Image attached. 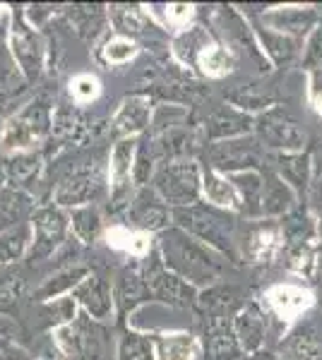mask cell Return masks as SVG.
<instances>
[{
    "instance_id": "cell-1",
    "label": "cell",
    "mask_w": 322,
    "mask_h": 360,
    "mask_svg": "<svg viewBox=\"0 0 322 360\" xmlns=\"http://www.w3.org/2000/svg\"><path fill=\"white\" fill-rule=\"evenodd\" d=\"M163 255H166V262L175 271H180L185 278H192V281H212L221 269L219 262L207 250L197 245L195 240H190L188 236L178 233V231L166 233V238H163Z\"/></svg>"
},
{
    "instance_id": "cell-2",
    "label": "cell",
    "mask_w": 322,
    "mask_h": 360,
    "mask_svg": "<svg viewBox=\"0 0 322 360\" xmlns=\"http://www.w3.org/2000/svg\"><path fill=\"white\" fill-rule=\"evenodd\" d=\"M175 219H178V224L183 229L200 236L204 243H212V245H219L224 250L231 248L233 221L226 219L224 214L214 212L209 207H190V209H178Z\"/></svg>"
},
{
    "instance_id": "cell-3",
    "label": "cell",
    "mask_w": 322,
    "mask_h": 360,
    "mask_svg": "<svg viewBox=\"0 0 322 360\" xmlns=\"http://www.w3.org/2000/svg\"><path fill=\"white\" fill-rule=\"evenodd\" d=\"M156 190L163 202L171 205H190L197 197V168L188 161L166 164L156 173Z\"/></svg>"
},
{
    "instance_id": "cell-4",
    "label": "cell",
    "mask_w": 322,
    "mask_h": 360,
    "mask_svg": "<svg viewBox=\"0 0 322 360\" xmlns=\"http://www.w3.org/2000/svg\"><path fill=\"white\" fill-rule=\"evenodd\" d=\"M104 190V176L97 166L78 168L63 180L58 188V202L63 205H80V202L97 200Z\"/></svg>"
},
{
    "instance_id": "cell-5",
    "label": "cell",
    "mask_w": 322,
    "mask_h": 360,
    "mask_svg": "<svg viewBox=\"0 0 322 360\" xmlns=\"http://www.w3.org/2000/svg\"><path fill=\"white\" fill-rule=\"evenodd\" d=\"M34 231H37V243L32 248V259H39L49 255L66 233V219L56 209H41L34 217Z\"/></svg>"
},
{
    "instance_id": "cell-6",
    "label": "cell",
    "mask_w": 322,
    "mask_h": 360,
    "mask_svg": "<svg viewBox=\"0 0 322 360\" xmlns=\"http://www.w3.org/2000/svg\"><path fill=\"white\" fill-rule=\"evenodd\" d=\"M49 127V108L44 103L27 108L17 120H13L8 130V142L10 144H29L32 139H39Z\"/></svg>"
},
{
    "instance_id": "cell-7",
    "label": "cell",
    "mask_w": 322,
    "mask_h": 360,
    "mask_svg": "<svg viewBox=\"0 0 322 360\" xmlns=\"http://www.w3.org/2000/svg\"><path fill=\"white\" fill-rule=\"evenodd\" d=\"M147 288L151 295L161 300H168L173 305H188L192 300V291L188 283H183L175 274H168L166 269H151L147 276Z\"/></svg>"
},
{
    "instance_id": "cell-8",
    "label": "cell",
    "mask_w": 322,
    "mask_h": 360,
    "mask_svg": "<svg viewBox=\"0 0 322 360\" xmlns=\"http://www.w3.org/2000/svg\"><path fill=\"white\" fill-rule=\"evenodd\" d=\"M132 221L140 226V229H161L168 221V209L163 207V202L156 197L154 193H140V197L132 205Z\"/></svg>"
},
{
    "instance_id": "cell-9",
    "label": "cell",
    "mask_w": 322,
    "mask_h": 360,
    "mask_svg": "<svg viewBox=\"0 0 322 360\" xmlns=\"http://www.w3.org/2000/svg\"><path fill=\"white\" fill-rule=\"evenodd\" d=\"M207 356L209 360H233L238 356V341L231 327L221 319H214L207 332Z\"/></svg>"
},
{
    "instance_id": "cell-10",
    "label": "cell",
    "mask_w": 322,
    "mask_h": 360,
    "mask_svg": "<svg viewBox=\"0 0 322 360\" xmlns=\"http://www.w3.org/2000/svg\"><path fill=\"white\" fill-rule=\"evenodd\" d=\"M262 139H267L274 147H296L301 142V135H298L296 125L289 123L282 113H269L267 118H262L260 125Z\"/></svg>"
},
{
    "instance_id": "cell-11",
    "label": "cell",
    "mask_w": 322,
    "mask_h": 360,
    "mask_svg": "<svg viewBox=\"0 0 322 360\" xmlns=\"http://www.w3.org/2000/svg\"><path fill=\"white\" fill-rule=\"evenodd\" d=\"M78 298L89 307V312L94 317H106L109 310H111V293H109V286L106 281H101V278L92 276L87 278L85 283L78 288Z\"/></svg>"
},
{
    "instance_id": "cell-12",
    "label": "cell",
    "mask_w": 322,
    "mask_h": 360,
    "mask_svg": "<svg viewBox=\"0 0 322 360\" xmlns=\"http://www.w3.org/2000/svg\"><path fill=\"white\" fill-rule=\"evenodd\" d=\"M130 161H132V142H120L113 152V197L116 207L123 205V197L128 193V180H130Z\"/></svg>"
},
{
    "instance_id": "cell-13",
    "label": "cell",
    "mask_w": 322,
    "mask_h": 360,
    "mask_svg": "<svg viewBox=\"0 0 322 360\" xmlns=\"http://www.w3.org/2000/svg\"><path fill=\"white\" fill-rule=\"evenodd\" d=\"M147 281L137 274L135 269H125L123 274L118 276V303H120V310H130L132 305H137L140 300L144 298L147 293Z\"/></svg>"
},
{
    "instance_id": "cell-14",
    "label": "cell",
    "mask_w": 322,
    "mask_h": 360,
    "mask_svg": "<svg viewBox=\"0 0 322 360\" xmlns=\"http://www.w3.org/2000/svg\"><path fill=\"white\" fill-rule=\"evenodd\" d=\"M236 336L238 341H241L243 348H257L262 341V317L260 312L255 310V307H248V310H243L241 315L236 319Z\"/></svg>"
},
{
    "instance_id": "cell-15",
    "label": "cell",
    "mask_w": 322,
    "mask_h": 360,
    "mask_svg": "<svg viewBox=\"0 0 322 360\" xmlns=\"http://www.w3.org/2000/svg\"><path fill=\"white\" fill-rule=\"evenodd\" d=\"M214 164L219 168H236V166H250L255 161V154L250 152V147H245V142H226L214 147Z\"/></svg>"
},
{
    "instance_id": "cell-16",
    "label": "cell",
    "mask_w": 322,
    "mask_h": 360,
    "mask_svg": "<svg viewBox=\"0 0 322 360\" xmlns=\"http://www.w3.org/2000/svg\"><path fill=\"white\" fill-rule=\"evenodd\" d=\"M13 44H15V53H17V58H20L22 68L27 70L29 77H34V75L39 72V49H37L34 37L27 32L25 27H17Z\"/></svg>"
},
{
    "instance_id": "cell-17",
    "label": "cell",
    "mask_w": 322,
    "mask_h": 360,
    "mask_svg": "<svg viewBox=\"0 0 322 360\" xmlns=\"http://www.w3.org/2000/svg\"><path fill=\"white\" fill-rule=\"evenodd\" d=\"M5 171H8V180L13 183V188L27 185L39 171V156H34V154L15 156V159L8 161V168H5Z\"/></svg>"
},
{
    "instance_id": "cell-18",
    "label": "cell",
    "mask_w": 322,
    "mask_h": 360,
    "mask_svg": "<svg viewBox=\"0 0 322 360\" xmlns=\"http://www.w3.org/2000/svg\"><path fill=\"white\" fill-rule=\"evenodd\" d=\"M147 118H149V108L144 106L142 101H137V98H135V101L125 103V108L120 111L116 125H118V130L135 132V130H142V127L147 125Z\"/></svg>"
},
{
    "instance_id": "cell-19",
    "label": "cell",
    "mask_w": 322,
    "mask_h": 360,
    "mask_svg": "<svg viewBox=\"0 0 322 360\" xmlns=\"http://www.w3.org/2000/svg\"><path fill=\"white\" fill-rule=\"evenodd\" d=\"M25 197H22L17 190H5L0 193V229L8 224H15L17 217H22V212L27 209Z\"/></svg>"
},
{
    "instance_id": "cell-20",
    "label": "cell",
    "mask_w": 322,
    "mask_h": 360,
    "mask_svg": "<svg viewBox=\"0 0 322 360\" xmlns=\"http://www.w3.org/2000/svg\"><path fill=\"white\" fill-rule=\"evenodd\" d=\"M27 243V226H17L10 233L0 236V262H10L22 252Z\"/></svg>"
},
{
    "instance_id": "cell-21",
    "label": "cell",
    "mask_w": 322,
    "mask_h": 360,
    "mask_svg": "<svg viewBox=\"0 0 322 360\" xmlns=\"http://www.w3.org/2000/svg\"><path fill=\"white\" fill-rule=\"evenodd\" d=\"M73 224H75V231H78L80 238H85L87 243L94 240L99 229H101V219H99L97 209H80V212H75L73 217Z\"/></svg>"
},
{
    "instance_id": "cell-22",
    "label": "cell",
    "mask_w": 322,
    "mask_h": 360,
    "mask_svg": "<svg viewBox=\"0 0 322 360\" xmlns=\"http://www.w3.org/2000/svg\"><path fill=\"white\" fill-rule=\"evenodd\" d=\"M120 360H151V344L137 334H125L120 344Z\"/></svg>"
},
{
    "instance_id": "cell-23",
    "label": "cell",
    "mask_w": 322,
    "mask_h": 360,
    "mask_svg": "<svg viewBox=\"0 0 322 360\" xmlns=\"http://www.w3.org/2000/svg\"><path fill=\"white\" fill-rule=\"evenodd\" d=\"M248 120L236 113H219L212 120V135H233V132H243Z\"/></svg>"
},
{
    "instance_id": "cell-24",
    "label": "cell",
    "mask_w": 322,
    "mask_h": 360,
    "mask_svg": "<svg viewBox=\"0 0 322 360\" xmlns=\"http://www.w3.org/2000/svg\"><path fill=\"white\" fill-rule=\"evenodd\" d=\"M255 178H248V183H253ZM238 185H241V188H245V176H241L238 178ZM253 190H257V183L255 185H248V195H245V200H250V193H253Z\"/></svg>"
}]
</instances>
